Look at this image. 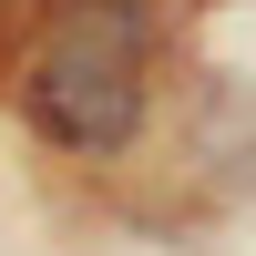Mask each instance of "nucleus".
Wrapping results in <instances>:
<instances>
[{"instance_id": "nucleus-1", "label": "nucleus", "mask_w": 256, "mask_h": 256, "mask_svg": "<svg viewBox=\"0 0 256 256\" xmlns=\"http://www.w3.org/2000/svg\"><path fill=\"white\" fill-rule=\"evenodd\" d=\"M20 102L62 154H123L144 134V0H62Z\"/></svg>"}]
</instances>
